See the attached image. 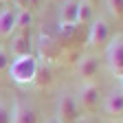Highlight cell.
Wrapping results in <instances>:
<instances>
[{
	"label": "cell",
	"mask_w": 123,
	"mask_h": 123,
	"mask_svg": "<svg viewBox=\"0 0 123 123\" xmlns=\"http://www.w3.org/2000/svg\"><path fill=\"white\" fill-rule=\"evenodd\" d=\"M108 40H110V26L103 18H97L95 22L90 24V35H88V44L92 49H97V46H103Z\"/></svg>",
	"instance_id": "6"
},
{
	"label": "cell",
	"mask_w": 123,
	"mask_h": 123,
	"mask_svg": "<svg viewBox=\"0 0 123 123\" xmlns=\"http://www.w3.org/2000/svg\"><path fill=\"white\" fill-rule=\"evenodd\" d=\"M37 57L31 53V55H18V57H13L11 59V64H9V75H11V79L15 84H33L35 79V73H37Z\"/></svg>",
	"instance_id": "1"
},
{
	"label": "cell",
	"mask_w": 123,
	"mask_h": 123,
	"mask_svg": "<svg viewBox=\"0 0 123 123\" xmlns=\"http://www.w3.org/2000/svg\"><path fill=\"white\" fill-rule=\"evenodd\" d=\"M105 7L112 18H123V0H105Z\"/></svg>",
	"instance_id": "15"
},
{
	"label": "cell",
	"mask_w": 123,
	"mask_h": 123,
	"mask_svg": "<svg viewBox=\"0 0 123 123\" xmlns=\"http://www.w3.org/2000/svg\"><path fill=\"white\" fill-rule=\"evenodd\" d=\"M51 123H59V121H57V119H55V121H51Z\"/></svg>",
	"instance_id": "20"
},
{
	"label": "cell",
	"mask_w": 123,
	"mask_h": 123,
	"mask_svg": "<svg viewBox=\"0 0 123 123\" xmlns=\"http://www.w3.org/2000/svg\"><path fill=\"white\" fill-rule=\"evenodd\" d=\"M31 49H33V42H31V33L29 29H20V33L15 35L13 44H11V53L18 55H31Z\"/></svg>",
	"instance_id": "9"
},
{
	"label": "cell",
	"mask_w": 123,
	"mask_h": 123,
	"mask_svg": "<svg viewBox=\"0 0 123 123\" xmlns=\"http://www.w3.org/2000/svg\"><path fill=\"white\" fill-rule=\"evenodd\" d=\"M103 110L108 117H121L123 114V88H114L103 99Z\"/></svg>",
	"instance_id": "7"
},
{
	"label": "cell",
	"mask_w": 123,
	"mask_h": 123,
	"mask_svg": "<svg viewBox=\"0 0 123 123\" xmlns=\"http://www.w3.org/2000/svg\"><path fill=\"white\" fill-rule=\"evenodd\" d=\"M0 2H9V0H0Z\"/></svg>",
	"instance_id": "21"
},
{
	"label": "cell",
	"mask_w": 123,
	"mask_h": 123,
	"mask_svg": "<svg viewBox=\"0 0 123 123\" xmlns=\"http://www.w3.org/2000/svg\"><path fill=\"white\" fill-rule=\"evenodd\" d=\"M77 70H79V77H81V79H92V77L99 73V59L95 55H86V57L79 59Z\"/></svg>",
	"instance_id": "11"
},
{
	"label": "cell",
	"mask_w": 123,
	"mask_h": 123,
	"mask_svg": "<svg viewBox=\"0 0 123 123\" xmlns=\"http://www.w3.org/2000/svg\"><path fill=\"white\" fill-rule=\"evenodd\" d=\"M105 62L114 75L123 77V33H117L110 40V44L105 49Z\"/></svg>",
	"instance_id": "3"
},
{
	"label": "cell",
	"mask_w": 123,
	"mask_h": 123,
	"mask_svg": "<svg viewBox=\"0 0 123 123\" xmlns=\"http://www.w3.org/2000/svg\"><path fill=\"white\" fill-rule=\"evenodd\" d=\"M77 13H79V0H64V5L59 9L62 26H75L77 24Z\"/></svg>",
	"instance_id": "8"
},
{
	"label": "cell",
	"mask_w": 123,
	"mask_h": 123,
	"mask_svg": "<svg viewBox=\"0 0 123 123\" xmlns=\"http://www.w3.org/2000/svg\"><path fill=\"white\" fill-rule=\"evenodd\" d=\"M15 7H18V11L29 9V7H31V0H15Z\"/></svg>",
	"instance_id": "18"
},
{
	"label": "cell",
	"mask_w": 123,
	"mask_h": 123,
	"mask_svg": "<svg viewBox=\"0 0 123 123\" xmlns=\"http://www.w3.org/2000/svg\"><path fill=\"white\" fill-rule=\"evenodd\" d=\"M81 114V108L77 103V97L73 92H62L57 101V121L59 123H77Z\"/></svg>",
	"instance_id": "2"
},
{
	"label": "cell",
	"mask_w": 123,
	"mask_h": 123,
	"mask_svg": "<svg viewBox=\"0 0 123 123\" xmlns=\"http://www.w3.org/2000/svg\"><path fill=\"white\" fill-rule=\"evenodd\" d=\"M92 20V7L86 2V0H79V13H77V24H86Z\"/></svg>",
	"instance_id": "13"
},
{
	"label": "cell",
	"mask_w": 123,
	"mask_h": 123,
	"mask_svg": "<svg viewBox=\"0 0 123 123\" xmlns=\"http://www.w3.org/2000/svg\"><path fill=\"white\" fill-rule=\"evenodd\" d=\"M86 2H88V5L92 7V5H97V2H99V0H86Z\"/></svg>",
	"instance_id": "19"
},
{
	"label": "cell",
	"mask_w": 123,
	"mask_h": 123,
	"mask_svg": "<svg viewBox=\"0 0 123 123\" xmlns=\"http://www.w3.org/2000/svg\"><path fill=\"white\" fill-rule=\"evenodd\" d=\"M31 22H33V13H31V9L18 11V26H15V29H29Z\"/></svg>",
	"instance_id": "14"
},
{
	"label": "cell",
	"mask_w": 123,
	"mask_h": 123,
	"mask_svg": "<svg viewBox=\"0 0 123 123\" xmlns=\"http://www.w3.org/2000/svg\"><path fill=\"white\" fill-rule=\"evenodd\" d=\"M99 86L92 84V81H86L81 84L79 88V95H77V103H79V108H84V110H92L97 103H99Z\"/></svg>",
	"instance_id": "5"
},
{
	"label": "cell",
	"mask_w": 123,
	"mask_h": 123,
	"mask_svg": "<svg viewBox=\"0 0 123 123\" xmlns=\"http://www.w3.org/2000/svg\"><path fill=\"white\" fill-rule=\"evenodd\" d=\"M18 26V9H2L0 11V37L11 35Z\"/></svg>",
	"instance_id": "10"
},
{
	"label": "cell",
	"mask_w": 123,
	"mask_h": 123,
	"mask_svg": "<svg viewBox=\"0 0 123 123\" xmlns=\"http://www.w3.org/2000/svg\"><path fill=\"white\" fill-rule=\"evenodd\" d=\"M0 123H11V110L2 99H0Z\"/></svg>",
	"instance_id": "16"
},
{
	"label": "cell",
	"mask_w": 123,
	"mask_h": 123,
	"mask_svg": "<svg viewBox=\"0 0 123 123\" xmlns=\"http://www.w3.org/2000/svg\"><path fill=\"white\" fill-rule=\"evenodd\" d=\"M11 123H37V112L29 101L15 99L11 110Z\"/></svg>",
	"instance_id": "4"
},
{
	"label": "cell",
	"mask_w": 123,
	"mask_h": 123,
	"mask_svg": "<svg viewBox=\"0 0 123 123\" xmlns=\"http://www.w3.org/2000/svg\"><path fill=\"white\" fill-rule=\"evenodd\" d=\"M51 81H53V73H51V68H49V66H37V73H35L33 84H35L37 88H44V86H49Z\"/></svg>",
	"instance_id": "12"
},
{
	"label": "cell",
	"mask_w": 123,
	"mask_h": 123,
	"mask_svg": "<svg viewBox=\"0 0 123 123\" xmlns=\"http://www.w3.org/2000/svg\"><path fill=\"white\" fill-rule=\"evenodd\" d=\"M9 64H11L9 51L5 49V46H0V73H2V70H7V68H9Z\"/></svg>",
	"instance_id": "17"
}]
</instances>
